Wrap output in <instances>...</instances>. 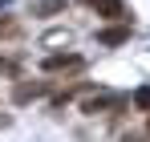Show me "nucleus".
<instances>
[{"mask_svg": "<svg viewBox=\"0 0 150 142\" xmlns=\"http://www.w3.org/2000/svg\"><path fill=\"white\" fill-rule=\"evenodd\" d=\"M41 69H45V73H57V69H81V57H73V53H53V57H45V61H41Z\"/></svg>", "mask_w": 150, "mask_h": 142, "instance_id": "f257e3e1", "label": "nucleus"}, {"mask_svg": "<svg viewBox=\"0 0 150 142\" xmlns=\"http://www.w3.org/2000/svg\"><path fill=\"white\" fill-rule=\"evenodd\" d=\"M126 37H130V28H126V24H118V28H101V33H98L101 45H122Z\"/></svg>", "mask_w": 150, "mask_h": 142, "instance_id": "f03ea898", "label": "nucleus"}, {"mask_svg": "<svg viewBox=\"0 0 150 142\" xmlns=\"http://www.w3.org/2000/svg\"><path fill=\"white\" fill-rule=\"evenodd\" d=\"M93 8H98V12H105V16H114V21H122V16H126L122 0H93Z\"/></svg>", "mask_w": 150, "mask_h": 142, "instance_id": "7ed1b4c3", "label": "nucleus"}, {"mask_svg": "<svg viewBox=\"0 0 150 142\" xmlns=\"http://www.w3.org/2000/svg\"><path fill=\"white\" fill-rule=\"evenodd\" d=\"M134 106H138V110H150V85H142V89L134 94Z\"/></svg>", "mask_w": 150, "mask_h": 142, "instance_id": "20e7f679", "label": "nucleus"}]
</instances>
